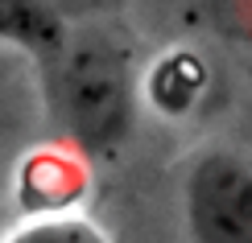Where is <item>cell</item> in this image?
Returning <instances> with one entry per match:
<instances>
[{"label": "cell", "mask_w": 252, "mask_h": 243, "mask_svg": "<svg viewBox=\"0 0 252 243\" xmlns=\"http://www.w3.org/2000/svg\"><path fill=\"white\" fill-rule=\"evenodd\" d=\"M87 186V157L62 140L25 157L17 173V202L25 206V215H66L83 202Z\"/></svg>", "instance_id": "3"}, {"label": "cell", "mask_w": 252, "mask_h": 243, "mask_svg": "<svg viewBox=\"0 0 252 243\" xmlns=\"http://www.w3.org/2000/svg\"><path fill=\"white\" fill-rule=\"evenodd\" d=\"M211 99V66L190 46L165 50L149 70H141V108L161 120H190Z\"/></svg>", "instance_id": "4"}, {"label": "cell", "mask_w": 252, "mask_h": 243, "mask_svg": "<svg viewBox=\"0 0 252 243\" xmlns=\"http://www.w3.org/2000/svg\"><path fill=\"white\" fill-rule=\"evenodd\" d=\"M46 99L66 144L112 161L132 140L141 115V70L132 50L103 29H66L62 46L41 62Z\"/></svg>", "instance_id": "1"}, {"label": "cell", "mask_w": 252, "mask_h": 243, "mask_svg": "<svg viewBox=\"0 0 252 243\" xmlns=\"http://www.w3.org/2000/svg\"><path fill=\"white\" fill-rule=\"evenodd\" d=\"M0 243H112V235L87 215L66 210V215H29Z\"/></svg>", "instance_id": "6"}, {"label": "cell", "mask_w": 252, "mask_h": 243, "mask_svg": "<svg viewBox=\"0 0 252 243\" xmlns=\"http://www.w3.org/2000/svg\"><path fill=\"white\" fill-rule=\"evenodd\" d=\"M203 25L227 50L252 58V0H203Z\"/></svg>", "instance_id": "7"}, {"label": "cell", "mask_w": 252, "mask_h": 243, "mask_svg": "<svg viewBox=\"0 0 252 243\" xmlns=\"http://www.w3.org/2000/svg\"><path fill=\"white\" fill-rule=\"evenodd\" d=\"M62 21L46 0H0V46H17L37 62H46L66 37Z\"/></svg>", "instance_id": "5"}, {"label": "cell", "mask_w": 252, "mask_h": 243, "mask_svg": "<svg viewBox=\"0 0 252 243\" xmlns=\"http://www.w3.org/2000/svg\"><path fill=\"white\" fill-rule=\"evenodd\" d=\"M182 218L190 243H252V161L207 144L182 173Z\"/></svg>", "instance_id": "2"}]
</instances>
